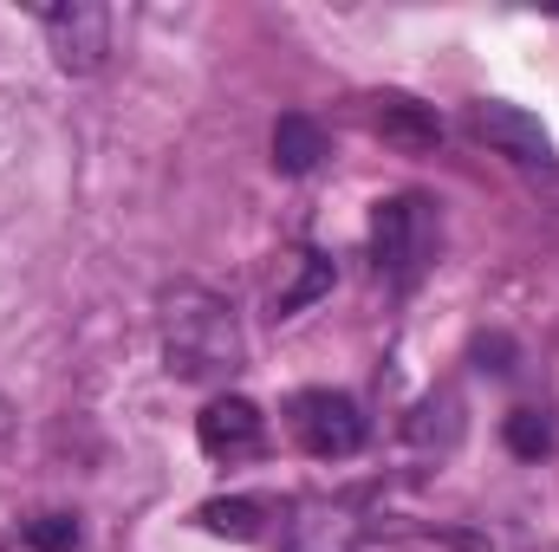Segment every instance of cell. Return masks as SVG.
I'll list each match as a JSON object with an SVG mask.
<instances>
[{
    "label": "cell",
    "mask_w": 559,
    "mask_h": 552,
    "mask_svg": "<svg viewBox=\"0 0 559 552\" xmlns=\"http://www.w3.org/2000/svg\"><path fill=\"white\" fill-rule=\"evenodd\" d=\"M163 364L182 384L228 377L241 364V325L235 305L215 299L209 286H169L163 292Z\"/></svg>",
    "instance_id": "cell-1"
},
{
    "label": "cell",
    "mask_w": 559,
    "mask_h": 552,
    "mask_svg": "<svg viewBox=\"0 0 559 552\" xmlns=\"http://www.w3.org/2000/svg\"><path fill=\"white\" fill-rule=\"evenodd\" d=\"M429 254H436V215H429V202L423 195L378 202V215H371V261H378V274L411 286L429 267Z\"/></svg>",
    "instance_id": "cell-2"
},
{
    "label": "cell",
    "mask_w": 559,
    "mask_h": 552,
    "mask_svg": "<svg viewBox=\"0 0 559 552\" xmlns=\"http://www.w3.org/2000/svg\"><path fill=\"white\" fill-rule=\"evenodd\" d=\"M293 435L319 461H345L365 448V410L345 391H299L293 397Z\"/></svg>",
    "instance_id": "cell-3"
},
{
    "label": "cell",
    "mask_w": 559,
    "mask_h": 552,
    "mask_svg": "<svg viewBox=\"0 0 559 552\" xmlns=\"http://www.w3.org/2000/svg\"><path fill=\"white\" fill-rule=\"evenodd\" d=\"M39 20H46V39H52V59H59V72L85 79V72H98V65H105V52H111V13H105L98 0L39 7Z\"/></svg>",
    "instance_id": "cell-4"
},
{
    "label": "cell",
    "mask_w": 559,
    "mask_h": 552,
    "mask_svg": "<svg viewBox=\"0 0 559 552\" xmlns=\"http://www.w3.org/2000/svg\"><path fill=\"white\" fill-rule=\"evenodd\" d=\"M195 442H202L209 461H248L267 442V416L254 410L248 397H215L209 410L195 416Z\"/></svg>",
    "instance_id": "cell-5"
},
{
    "label": "cell",
    "mask_w": 559,
    "mask_h": 552,
    "mask_svg": "<svg viewBox=\"0 0 559 552\" xmlns=\"http://www.w3.org/2000/svg\"><path fill=\"white\" fill-rule=\"evenodd\" d=\"M468 131L488 143V149L514 156V163H540V169L554 163V137H547V124H540L534 111H521V105H501V98H488V105H475Z\"/></svg>",
    "instance_id": "cell-6"
},
{
    "label": "cell",
    "mask_w": 559,
    "mask_h": 552,
    "mask_svg": "<svg viewBox=\"0 0 559 552\" xmlns=\"http://www.w3.org/2000/svg\"><path fill=\"white\" fill-rule=\"evenodd\" d=\"M358 540H365V527L345 501H299L280 552H358Z\"/></svg>",
    "instance_id": "cell-7"
},
{
    "label": "cell",
    "mask_w": 559,
    "mask_h": 552,
    "mask_svg": "<svg viewBox=\"0 0 559 552\" xmlns=\"http://www.w3.org/2000/svg\"><path fill=\"white\" fill-rule=\"evenodd\" d=\"M378 137L397 143L404 156H423V149H436V137H442V118L429 105H417V98H384L378 105Z\"/></svg>",
    "instance_id": "cell-8"
},
{
    "label": "cell",
    "mask_w": 559,
    "mask_h": 552,
    "mask_svg": "<svg viewBox=\"0 0 559 552\" xmlns=\"http://www.w3.org/2000/svg\"><path fill=\"white\" fill-rule=\"evenodd\" d=\"M319 156H325V131L312 118L286 111L274 124V169L280 176H306V169H319Z\"/></svg>",
    "instance_id": "cell-9"
},
{
    "label": "cell",
    "mask_w": 559,
    "mask_h": 552,
    "mask_svg": "<svg viewBox=\"0 0 559 552\" xmlns=\"http://www.w3.org/2000/svg\"><path fill=\"white\" fill-rule=\"evenodd\" d=\"M195 520H202L215 540H241V547L267 533V507H261V501H248V494H228V501H202V507H195Z\"/></svg>",
    "instance_id": "cell-10"
},
{
    "label": "cell",
    "mask_w": 559,
    "mask_h": 552,
    "mask_svg": "<svg viewBox=\"0 0 559 552\" xmlns=\"http://www.w3.org/2000/svg\"><path fill=\"white\" fill-rule=\"evenodd\" d=\"M325 292H332V261H325V254H299L293 274L274 286V312L280 319H293V312H306V305L325 299Z\"/></svg>",
    "instance_id": "cell-11"
},
{
    "label": "cell",
    "mask_w": 559,
    "mask_h": 552,
    "mask_svg": "<svg viewBox=\"0 0 559 552\" xmlns=\"http://www.w3.org/2000/svg\"><path fill=\"white\" fill-rule=\"evenodd\" d=\"M508 448H514L521 461H540V455L554 448V429H547V416H540V410H514V416H508Z\"/></svg>",
    "instance_id": "cell-12"
},
{
    "label": "cell",
    "mask_w": 559,
    "mask_h": 552,
    "mask_svg": "<svg viewBox=\"0 0 559 552\" xmlns=\"http://www.w3.org/2000/svg\"><path fill=\"white\" fill-rule=\"evenodd\" d=\"M26 547L33 552H72L79 547V520L72 514H46V520L26 527Z\"/></svg>",
    "instance_id": "cell-13"
}]
</instances>
